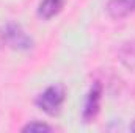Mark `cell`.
Listing matches in <instances>:
<instances>
[{
	"mask_svg": "<svg viewBox=\"0 0 135 133\" xmlns=\"http://www.w3.org/2000/svg\"><path fill=\"white\" fill-rule=\"evenodd\" d=\"M5 41L13 47V49H19V50H28L33 45V41L28 34L22 30V27L19 24L9 22L5 28Z\"/></svg>",
	"mask_w": 135,
	"mask_h": 133,
	"instance_id": "3957f363",
	"label": "cell"
},
{
	"mask_svg": "<svg viewBox=\"0 0 135 133\" xmlns=\"http://www.w3.org/2000/svg\"><path fill=\"white\" fill-rule=\"evenodd\" d=\"M65 97H66V89H65V86H63L61 83H55V85L46 88V89L36 97L35 103H36V106H38L39 110H42V111L47 113L49 116H55V114L60 111V108H61V105H63V102H65Z\"/></svg>",
	"mask_w": 135,
	"mask_h": 133,
	"instance_id": "6da1fadb",
	"label": "cell"
},
{
	"mask_svg": "<svg viewBox=\"0 0 135 133\" xmlns=\"http://www.w3.org/2000/svg\"><path fill=\"white\" fill-rule=\"evenodd\" d=\"M101 99H102V85L99 81H94L86 94L85 105H83V111H82V117L85 122L93 121L101 108Z\"/></svg>",
	"mask_w": 135,
	"mask_h": 133,
	"instance_id": "7a4b0ae2",
	"label": "cell"
},
{
	"mask_svg": "<svg viewBox=\"0 0 135 133\" xmlns=\"http://www.w3.org/2000/svg\"><path fill=\"white\" fill-rule=\"evenodd\" d=\"M119 60L126 67L135 70V41L126 42L119 50Z\"/></svg>",
	"mask_w": 135,
	"mask_h": 133,
	"instance_id": "8992f818",
	"label": "cell"
},
{
	"mask_svg": "<svg viewBox=\"0 0 135 133\" xmlns=\"http://www.w3.org/2000/svg\"><path fill=\"white\" fill-rule=\"evenodd\" d=\"M54 129L50 127V125H47V124H44V122H38V121H33V122H30V124H27V125H24L22 127V132H30V133H41V132H52Z\"/></svg>",
	"mask_w": 135,
	"mask_h": 133,
	"instance_id": "52a82bcc",
	"label": "cell"
},
{
	"mask_svg": "<svg viewBox=\"0 0 135 133\" xmlns=\"http://www.w3.org/2000/svg\"><path fill=\"white\" fill-rule=\"evenodd\" d=\"M5 42H6V41H5V33H3V32L0 30V49H2L3 45H5Z\"/></svg>",
	"mask_w": 135,
	"mask_h": 133,
	"instance_id": "ba28073f",
	"label": "cell"
},
{
	"mask_svg": "<svg viewBox=\"0 0 135 133\" xmlns=\"http://www.w3.org/2000/svg\"><path fill=\"white\" fill-rule=\"evenodd\" d=\"M65 0H41L38 6V16L41 19H52L63 9Z\"/></svg>",
	"mask_w": 135,
	"mask_h": 133,
	"instance_id": "5b68a950",
	"label": "cell"
},
{
	"mask_svg": "<svg viewBox=\"0 0 135 133\" xmlns=\"http://www.w3.org/2000/svg\"><path fill=\"white\" fill-rule=\"evenodd\" d=\"M134 11H135V0H108V3H107V13L113 19L127 17Z\"/></svg>",
	"mask_w": 135,
	"mask_h": 133,
	"instance_id": "277c9868",
	"label": "cell"
}]
</instances>
